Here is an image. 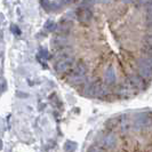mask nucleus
Masks as SVG:
<instances>
[{"instance_id": "f257e3e1", "label": "nucleus", "mask_w": 152, "mask_h": 152, "mask_svg": "<svg viewBox=\"0 0 152 152\" xmlns=\"http://www.w3.org/2000/svg\"><path fill=\"white\" fill-rule=\"evenodd\" d=\"M86 75H87V66L85 63L80 62V63L75 65L73 71L70 73V76L68 78L69 83L72 85L81 84L86 80Z\"/></svg>"}, {"instance_id": "f03ea898", "label": "nucleus", "mask_w": 152, "mask_h": 152, "mask_svg": "<svg viewBox=\"0 0 152 152\" xmlns=\"http://www.w3.org/2000/svg\"><path fill=\"white\" fill-rule=\"evenodd\" d=\"M133 127L136 130L141 132V130L145 129L149 125H150V115L145 112H140L134 115L133 118Z\"/></svg>"}, {"instance_id": "7ed1b4c3", "label": "nucleus", "mask_w": 152, "mask_h": 152, "mask_svg": "<svg viewBox=\"0 0 152 152\" xmlns=\"http://www.w3.org/2000/svg\"><path fill=\"white\" fill-rule=\"evenodd\" d=\"M75 65V58L73 56H64V57H60V60L56 62L55 64V69L58 73H65L70 71V69Z\"/></svg>"}, {"instance_id": "20e7f679", "label": "nucleus", "mask_w": 152, "mask_h": 152, "mask_svg": "<svg viewBox=\"0 0 152 152\" xmlns=\"http://www.w3.org/2000/svg\"><path fill=\"white\" fill-rule=\"evenodd\" d=\"M137 70H138V75L145 80H150L152 78V68L148 64L145 58H140L138 60Z\"/></svg>"}, {"instance_id": "39448f33", "label": "nucleus", "mask_w": 152, "mask_h": 152, "mask_svg": "<svg viewBox=\"0 0 152 152\" xmlns=\"http://www.w3.org/2000/svg\"><path fill=\"white\" fill-rule=\"evenodd\" d=\"M99 145L103 148V149H107V150H112L113 148H115L117 145V137L112 133H109L107 135L101 137L99 140Z\"/></svg>"}, {"instance_id": "423d86ee", "label": "nucleus", "mask_w": 152, "mask_h": 152, "mask_svg": "<svg viewBox=\"0 0 152 152\" xmlns=\"http://www.w3.org/2000/svg\"><path fill=\"white\" fill-rule=\"evenodd\" d=\"M77 17H78V21L80 23H84V24L89 23L91 17H93V13H91V8L86 7V6L80 7L77 10Z\"/></svg>"}, {"instance_id": "0eeeda50", "label": "nucleus", "mask_w": 152, "mask_h": 152, "mask_svg": "<svg viewBox=\"0 0 152 152\" xmlns=\"http://www.w3.org/2000/svg\"><path fill=\"white\" fill-rule=\"evenodd\" d=\"M69 45V39L65 34H58L56 36L55 38L52 40V46L53 48H56V49H63V48H66Z\"/></svg>"}, {"instance_id": "6e6552de", "label": "nucleus", "mask_w": 152, "mask_h": 152, "mask_svg": "<svg viewBox=\"0 0 152 152\" xmlns=\"http://www.w3.org/2000/svg\"><path fill=\"white\" fill-rule=\"evenodd\" d=\"M129 84L135 88V89H144L145 88V79H143L142 77L136 76V75H133V76L129 77L128 79Z\"/></svg>"}, {"instance_id": "1a4fd4ad", "label": "nucleus", "mask_w": 152, "mask_h": 152, "mask_svg": "<svg viewBox=\"0 0 152 152\" xmlns=\"http://www.w3.org/2000/svg\"><path fill=\"white\" fill-rule=\"evenodd\" d=\"M103 79H104V83L109 86V85H112L115 83V79H117V76H115V71L113 70V68H107L105 71H104V75H103Z\"/></svg>"}, {"instance_id": "9d476101", "label": "nucleus", "mask_w": 152, "mask_h": 152, "mask_svg": "<svg viewBox=\"0 0 152 152\" xmlns=\"http://www.w3.org/2000/svg\"><path fill=\"white\" fill-rule=\"evenodd\" d=\"M119 126H120V129L122 133H127L129 130L130 126H133V124H130L127 115H121L119 118Z\"/></svg>"}, {"instance_id": "9b49d317", "label": "nucleus", "mask_w": 152, "mask_h": 152, "mask_svg": "<svg viewBox=\"0 0 152 152\" xmlns=\"http://www.w3.org/2000/svg\"><path fill=\"white\" fill-rule=\"evenodd\" d=\"M78 148L76 142H72V141H66L65 145H64V150L65 152H75Z\"/></svg>"}, {"instance_id": "f8f14e48", "label": "nucleus", "mask_w": 152, "mask_h": 152, "mask_svg": "<svg viewBox=\"0 0 152 152\" xmlns=\"http://www.w3.org/2000/svg\"><path fill=\"white\" fill-rule=\"evenodd\" d=\"M56 28H57V25H56V23L54 22V21H47L45 23V30L48 31V32H54V31L56 30Z\"/></svg>"}, {"instance_id": "ddd939ff", "label": "nucleus", "mask_w": 152, "mask_h": 152, "mask_svg": "<svg viewBox=\"0 0 152 152\" xmlns=\"http://www.w3.org/2000/svg\"><path fill=\"white\" fill-rule=\"evenodd\" d=\"M145 45L146 47H152V34H149L145 38Z\"/></svg>"}, {"instance_id": "4468645a", "label": "nucleus", "mask_w": 152, "mask_h": 152, "mask_svg": "<svg viewBox=\"0 0 152 152\" xmlns=\"http://www.w3.org/2000/svg\"><path fill=\"white\" fill-rule=\"evenodd\" d=\"M94 4H96V0H84V6L86 7H91Z\"/></svg>"}, {"instance_id": "2eb2a0df", "label": "nucleus", "mask_w": 152, "mask_h": 152, "mask_svg": "<svg viewBox=\"0 0 152 152\" xmlns=\"http://www.w3.org/2000/svg\"><path fill=\"white\" fill-rule=\"evenodd\" d=\"M12 31H13L15 34H21V31H20V29H18V28H16L15 25H12Z\"/></svg>"}, {"instance_id": "dca6fc26", "label": "nucleus", "mask_w": 152, "mask_h": 152, "mask_svg": "<svg viewBox=\"0 0 152 152\" xmlns=\"http://www.w3.org/2000/svg\"><path fill=\"white\" fill-rule=\"evenodd\" d=\"M146 8H148V13H149V14H151L152 13V0H150V1L148 2Z\"/></svg>"}, {"instance_id": "f3484780", "label": "nucleus", "mask_w": 152, "mask_h": 152, "mask_svg": "<svg viewBox=\"0 0 152 152\" xmlns=\"http://www.w3.org/2000/svg\"><path fill=\"white\" fill-rule=\"evenodd\" d=\"M88 152H101V151H99V149L97 146H91L88 149Z\"/></svg>"}, {"instance_id": "a211bd4d", "label": "nucleus", "mask_w": 152, "mask_h": 152, "mask_svg": "<svg viewBox=\"0 0 152 152\" xmlns=\"http://www.w3.org/2000/svg\"><path fill=\"white\" fill-rule=\"evenodd\" d=\"M145 60H146V62H148V64L152 68V55H149L148 57H145Z\"/></svg>"}, {"instance_id": "6ab92c4d", "label": "nucleus", "mask_w": 152, "mask_h": 152, "mask_svg": "<svg viewBox=\"0 0 152 152\" xmlns=\"http://www.w3.org/2000/svg\"><path fill=\"white\" fill-rule=\"evenodd\" d=\"M1 86H2V89H1V91L4 93V91H6V83H5V80H2V83H1Z\"/></svg>"}, {"instance_id": "aec40b11", "label": "nucleus", "mask_w": 152, "mask_h": 152, "mask_svg": "<svg viewBox=\"0 0 152 152\" xmlns=\"http://www.w3.org/2000/svg\"><path fill=\"white\" fill-rule=\"evenodd\" d=\"M41 55L44 56V57H48V53H47V50H44V49H41Z\"/></svg>"}, {"instance_id": "412c9836", "label": "nucleus", "mask_w": 152, "mask_h": 152, "mask_svg": "<svg viewBox=\"0 0 152 152\" xmlns=\"http://www.w3.org/2000/svg\"><path fill=\"white\" fill-rule=\"evenodd\" d=\"M109 1H110V0H96V2H104V4H107Z\"/></svg>"}, {"instance_id": "4be33fe9", "label": "nucleus", "mask_w": 152, "mask_h": 152, "mask_svg": "<svg viewBox=\"0 0 152 152\" xmlns=\"http://www.w3.org/2000/svg\"><path fill=\"white\" fill-rule=\"evenodd\" d=\"M132 1H133V0H122V2H125V4H129Z\"/></svg>"}, {"instance_id": "5701e85b", "label": "nucleus", "mask_w": 152, "mask_h": 152, "mask_svg": "<svg viewBox=\"0 0 152 152\" xmlns=\"http://www.w3.org/2000/svg\"><path fill=\"white\" fill-rule=\"evenodd\" d=\"M65 4H70V2H72V1H75V0H63Z\"/></svg>"}]
</instances>
